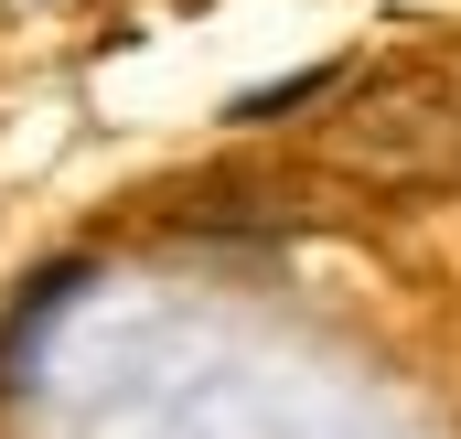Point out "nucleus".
<instances>
[{
  "mask_svg": "<svg viewBox=\"0 0 461 439\" xmlns=\"http://www.w3.org/2000/svg\"><path fill=\"white\" fill-rule=\"evenodd\" d=\"M333 86H344V65H312V76H290V86H258V97H236V129H258V118H290V108H322V97H333Z\"/></svg>",
  "mask_w": 461,
  "mask_h": 439,
  "instance_id": "obj_1",
  "label": "nucleus"
}]
</instances>
